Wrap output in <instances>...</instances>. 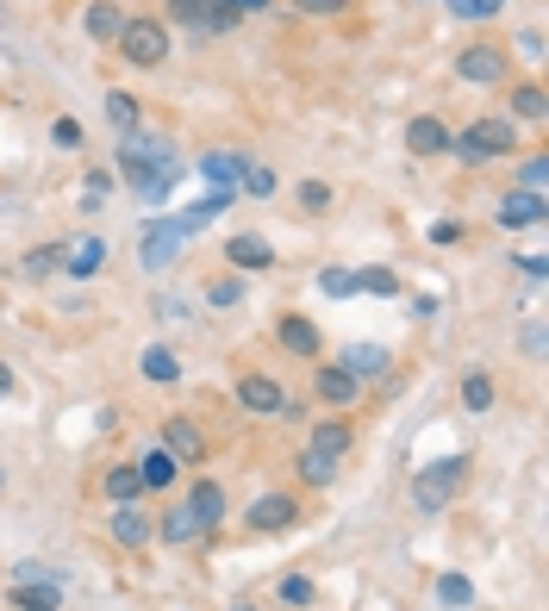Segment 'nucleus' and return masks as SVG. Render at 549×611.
<instances>
[{"mask_svg": "<svg viewBox=\"0 0 549 611\" xmlns=\"http://www.w3.org/2000/svg\"><path fill=\"white\" fill-rule=\"evenodd\" d=\"M493 219H500V231H530V225H544L549 219V193H506L500 207H493Z\"/></svg>", "mask_w": 549, "mask_h": 611, "instance_id": "ddd939ff", "label": "nucleus"}, {"mask_svg": "<svg viewBox=\"0 0 549 611\" xmlns=\"http://www.w3.org/2000/svg\"><path fill=\"white\" fill-rule=\"evenodd\" d=\"M181 244H188V231H181V219H176V212H157L150 225L137 231V263L150 268V275H157V268H176Z\"/></svg>", "mask_w": 549, "mask_h": 611, "instance_id": "423d86ee", "label": "nucleus"}, {"mask_svg": "<svg viewBox=\"0 0 549 611\" xmlns=\"http://www.w3.org/2000/svg\"><path fill=\"white\" fill-rule=\"evenodd\" d=\"M469 475H474V462L462 456V449H456V456H437L432 468H418V475H412V487H406L412 512L437 518L444 506H456V499H462V487H469Z\"/></svg>", "mask_w": 549, "mask_h": 611, "instance_id": "f03ea898", "label": "nucleus"}, {"mask_svg": "<svg viewBox=\"0 0 549 611\" xmlns=\"http://www.w3.org/2000/svg\"><path fill=\"white\" fill-rule=\"evenodd\" d=\"M518 188H525V193L549 188V151H525V156H518Z\"/></svg>", "mask_w": 549, "mask_h": 611, "instance_id": "c9c22d12", "label": "nucleus"}, {"mask_svg": "<svg viewBox=\"0 0 549 611\" xmlns=\"http://www.w3.org/2000/svg\"><path fill=\"white\" fill-rule=\"evenodd\" d=\"M262 7H269V0H225V13H232V20H244V13H262Z\"/></svg>", "mask_w": 549, "mask_h": 611, "instance_id": "603ef678", "label": "nucleus"}, {"mask_svg": "<svg viewBox=\"0 0 549 611\" xmlns=\"http://www.w3.org/2000/svg\"><path fill=\"white\" fill-rule=\"evenodd\" d=\"M225 263H232L237 275H262V268H274V249H269V237H256V231H237L232 244H225Z\"/></svg>", "mask_w": 549, "mask_h": 611, "instance_id": "aec40b11", "label": "nucleus"}, {"mask_svg": "<svg viewBox=\"0 0 549 611\" xmlns=\"http://www.w3.org/2000/svg\"><path fill=\"white\" fill-rule=\"evenodd\" d=\"M125 20H132V13H125V0H88V7H81V32H88L94 44H119Z\"/></svg>", "mask_w": 549, "mask_h": 611, "instance_id": "4468645a", "label": "nucleus"}, {"mask_svg": "<svg viewBox=\"0 0 549 611\" xmlns=\"http://www.w3.org/2000/svg\"><path fill=\"white\" fill-rule=\"evenodd\" d=\"M244 163H250L244 151H206V156H200V175H206L213 188H232V193H237V181H244Z\"/></svg>", "mask_w": 549, "mask_h": 611, "instance_id": "a878e982", "label": "nucleus"}, {"mask_svg": "<svg viewBox=\"0 0 549 611\" xmlns=\"http://www.w3.org/2000/svg\"><path fill=\"white\" fill-rule=\"evenodd\" d=\"M13 580H57V568H44V562H20V568L7 574V587H13Z\"/></svg>", "mask_w": 549, "mask_h": 611, "instance_id": "09e8293b", "label": "nucleus"}, {"mask_svg": "<svg viewBox=\"0 0 549 611\" xmlns=\"http://www.w3.org/2000/svg\"><path fill=\"white\" fill-rule=\"evenodd\" d=\"M100 493L113 499V506H132V499H144V480H137L132 462H113V468L100 475Z\"/></svg>", "mask_w": 549, "mask_h": 611, "instance_id": "cd10ccee", "label": "nucleus"}, {"mask_svg": "<svg viewBox=\"0 0 549 611\" xmlns=\"http://www.w3.org/2000/svg\"><path fill=\"white\" fill-rule=\"evenodd\" d=\"M450 13L456 20H469V25H481V20H493V13H506V0H450Z\"/></svg>", "mask_w": 549, "mask_h": 611, "instance_id": "a19ab883", "label": "nucleus"}, {"mask_svg": "<svg viewBox=\"0 0 549 611\" xmlns=\"http://www.w3.org/2000/svg\"><path fill=\"white\" fill-rule=\"evenodd\" d=\"M232 400H237V412H250V419H281L288 387L274 381V375H262V368H250V375H237Z\"/></svg>", "mask_w": 549, "mask_h": 611, "instance_id": "6e6552de", "label": "nucleus"}, {"mask_svg": "<svg viewBox=\"0 0 549 611\" xmlns=\"http://www.w3.org/2000/svg\"><path fill=\"white\" fill-rule=\"evenodd\" d=\"M294 200H300L306 212H332V181H300Z\"/></svg>", "mask_w": 549, "mask_h": 611, "instance_id": "37998d69", "label": "nucleus"}, {"mask_svg": "<svg viewBox=\"0 0 549 611\" xmlns=\"http://www.w3.org/2000/svg\"><path fill=\"white\" fill-rule=\"evenodd\" d=\"M107 193H113V175H107V169L81 175V212H100V207H107Z\"/></svg>", "mask_w": 549, "mask_h": 611, "instance_id": "58836bf2", "label": "nucleus"}, {"mask_svg": "<svg viewBox=\"0 0 549 611\" xmlns=\"http://www.w3.org/2000/svg\"><path fill=\"white\" fill-rule=\"evenodd\" d=\"M132 468H137V480H144V493H169V487H176V475H181V462L169 456L163 443H157V449H144Z\"/></svg>", "mask_w": 549, "mask_h": 611, "instance_id": "4be33fe9", "label": "nucleus"}, {"mask_svg": "<svg viewBox=\"0 0 549 611\" xmlns=\"http://www.w3.org/2000/svg\"><path fill=\"white\" fill-rule=\"evenodd\" d=\"M437 599H444L450 611L474 606V580H469V574H444V580H437Z\"/></svg>", "mask_w": 549, "mask_h": 611, "instance_id": "ea45409f", "label": "nucleus"}, {"mask_svg": "<svg viewBox=\"0 0 549 611\" xmlns=\"http://www.w3.org/2000/svg\"><path fill=\"white\" fill-rule=\"evenodd\" d=\"M244 300V275H213V281H206V306H213V312H232V306Z\"/></svg>", "mask_w": 549, "mask_h": 611, "instance_id": "f704fd0d", "label": "nucleus"}, {"mask_svg": "<svg viewBox=\"0 0 549 611\" xmlns=\"http://www.w3.org/2000/svg\"><path fill=\"white\" fill-rule=\"evenodd\" d=\"M274 599H281V606H313L318 599V587H313V574H281V580H274Z\"/></svg>", "mask_w": 549, "mask_h": 611, "instance_id": "72a5a7b5", "label": "nucleus"}, {"mask_svg": "<svg viewBox=\"0 0 549 611\" xmlns=\"http://www.w3.org/2000/svg\"><path fill=\"white\" fill-rule=\"evenodd\" d=\"M157 536H163V543H200V524H194V512H188V499L157 518Z\"/></svg>", "mask_w": 549, "mask_h": 611, "instance_id": "7c9ffc66", "label": "nucleus"}, {"mask_svg": "<svg viewBox=\"0 0 549 611\" xmlns=\"http://www.w3.org/2000/svg\"><path fill=\"white\" fill-rule=\"evenodd\" d=\"M7 606L13 611H63V580H13Z\"/></svg>", "mask_w": 549, "mask_h": 611, "instance_id": "412c9836", "label": "nucleus"}, {"mask_svg": "<svg viewBox=\"0 0 549 611\" xmlns=\"http://www.w3.org/2000/svg\"><path fill=\"white\" fill-rule=\"evenodd\" d=\"M306 449L313 456H325V462H344L356 449V424L350 419H318L313 431H306Z\"/></svg>", "mask_w": 549, "mask_h": 611, "instance_id": "2eb2a0df", "label": "nucleus"}, {"mask_svg": "<svg viewBox=\"0 0 549 611\" xmlns=\"http://www.w3.org/2000/svg\"><path fill=\"white\" fill-rule=\"evenodd\" d=\"M356 0H294V13H306V20H344Z\"/></svg>", "mask_w": 549, "mask_h": 611, "instance_id": "79ce46f5", "label": "nucleus"}, {"mask_svg": "<svg viewBox=\"0 0 549 611\" xmlns=\"http://www.w3.org/2000/svg\"><path fill=\"white\" fill-rule=\"evenodd\" d=\"M300 512H306V499L300 493H262L250 512H244V531L250 536H281V531H294L300 524Z\"/></svg>", "mask_w": 549, "mask_h": 611, "instance_id": "0eeeda50", "label": "nucleus"}, {"mask_svg": "<svg viewBox=\"0 0 549 611\" xmlns=\"http://www.w3.org/2000/svg\"><path fill=\"white\" fill-rule=\"evenodd\" d=\"M0 493H7V462H0Z\"/></svg>", "mask_w": 549, "mask_h": 611, "instance_id": "5fc2aeb1", "label": "nucleus"}, {"mask_svg": "<svg viewBox=\"0 0 549 611\" xmlns=\"http://www.w3.org/2000/svg\"><path fill=\"white\" fill-rule=\"evenodd\" d=\"M318 287H325L332 300H350V293H356V275H350V268H325V275H318Z\"/></svg>", "mask_w": 549, "mask_h": 611, "instance_id": "c03bdc74", "label": "nucleus"}, {"mask_svg": "<svg viewBox=\"0 0 549 611\" xmlns=\"http://www.w3.org/2000/svg\"><path fill=\"white\" fill-rule=\"evenodd\" d=\"M337 368H350L356 381H381V375L393 368V349H388V344H350Z\"/></svg>", "mask_w": 549, "mask_h": 611, "instance_id": "b1692460", "label": "nucleus"}, {"mask_svg": "<svg viewBox=\"0 0 549 611\" xmlns=\"http://www.w3.org/2000/svg\"><path fill=\"white\" fill-rule=\"evenodd\" d=\"M13 393V368H7V356H0V400Z\"/></svg>", "mask_w": 549, "mask_h": 611, "instance_id": "864d4df0", "label": "nucleus"}, {"mask_svg": "<svg viewBox=\"0 0 549 611\" xmlns=\"http://www.w3.org/2000/svg\"><path fill=\"white\" fill-rule=\"evenodd\" d=\"M313 400L318 406H362V381L337 363H313Z\"/></svg>", "mask_w": 549, "mask_h": 611, "instance_id": "f8f14e48", "label": "nucleus"}, {"mask_svg": "<svg viewBox=\"0 0 549 611\" xmlns=\"http://www.w3.org/2000/svg\"><path fill=\"white\" fill-rule=\"evenodd\" d=\"M137 375H144V381H157V387H176V381H181L176 349H169V344H150L144 356H137Z\"/></svg>", "mask_w": 549, "mask_h": 611, "instance_id": "bb28decb", "label": "nucleus"}, {"mask_svg": "<svg viewBox=\"0 0 549 611\" xmlns=\"http://www.w3.org/2000/svg\"><path fill=\"white\" fill-rule=\"evenodd\" d=\"M51 137H57L63 151H76V144H81V125H76V119H57V125H51Z\"/></svg>", "mask_w": 549, "mask_h": 611, "instance_id": "8fccbe9b", "label": "nucleus"}, {"mask_svg": "<svg viewBox=\"0 0 549 611\" xmlns=\"http://www.w3.org/2000/svg\"><path fill=\"white\" fill-rule=\"evenodd\" d=\"M512 263L525 268L530 281H544V275H549V256H544V249H525V256H512Z\"/></svg>", "mask_w": 549, "mask_h": 611, "instance_id": "de8ad7c7", "label": "nucleus"}, {"mask_svg": "<svg viewBox=\"0 0 549 611\" xmlns=\"http://www.w3.org/2000/svg\"><path fill=\"white\" fill-rule=\"evenodd\" d=\"M107 125H119V137L144 125V100L125 95V88H107Z\"/></svg>", "mask_w": 549, "mask_h": 611, "instance_id": "c756f323", "label": "nucleus"}, {"mask_svg": "<svg viewBox=\"0 0 549 611\" xmlns=\"http://www.w3.org/2000/svg\"><path fill=\"white\" fill-rule=\"evenodd\" d=\"M356 293H381V300H400V275H393V268H356Z\"/></svg>", "mask_w": 549, "mask_h": 611, "instance_id": "e433bc0d", "label": "nucleus"}, {"mask_svg": "<svg viewBox=\"0 0 549 611\" xmlns=\"http://www.w3.org/2000/svg\"><path fill=\"white\" fill-rule=\"evenodd\" d=\"M237 193H250V200H269V193H274V169L250 156V163H244V181H237Z\"/></svg>", "mask_w": 549, "mask_h": 611, "instance_id": "4c0bfd02", "label": "nucleus"}, {"mask_svg": "<svg viewBox=\"0 0 549 611\" xmlns=\"http://www.w3.org/2000/svg\"><path fill=\"white\" fill-rule=\"evenodd\" d=\"M107 536H113L119 549H150L157 543V518L144 512V506H113V518H107Z\"/></svg>", "mask_w": 549, "mask_h": 611, "instance_id": "9d476101", "label": "nucleus"}, {"mask_svg": "<svg viewBox=\"0 0 549 611\" xmlns=\"http://www.w3.org/2000/svg\"><path fill=\"white\" fill-rule=\"evenodd\" d=\"M512 76V51L500 38H474L456 51V81H474V88H506Z\"/></svg>", "mask_w": 549, "mask_h": 611, "instance_id": "39448f33", "label": "nucleus"}, {"mask_svg": "<svg viewBox=\"0 0 549 611\" xmlns=\"http://www.w3.org/2000/svg\"><path fill=\"white\" fill-rule=\"evenodd\" d=\"M188 512H194L200 536H213L219 524H225V512H232V506H225V487H219V480H194V487H188Z\"/></svg>", "mask_w": 549, "mask_h": 611, "instance_id": "dca6fc26", "label": "nucleus"}, {"mask_svg": "<svg viewBox=\"0 0 549 611\" xmlns=\"http://www.w3.org/2000/svg\"><path fill=\"white\" fill-rule=\"evenodd\" d=\"M163 25H188V32H232V13L225 0H169L163 7Z\"/></svg>", "mask_w": 549, "mask_h": 611, "instance_id": "1a4fd4ad", "label": "nucleus"}, {"mask_svg": "<svg viewBox=\"0 0 549 611\" xmlns=\"http://www.w3.org/2000/svg\"><path fill=\"white\" fill-rule=\"evenodd\" d=\"M113 51L132 63V69H163V63H169V25H163V13H132Z\"/></svg>", "mask_w": 549, "mask_h": 611, "instance_id": "20e7f679", "label": "nucleus"}, {"mask_svg": "<svg viewBox=\"0 0 549 611\" xmlns=\"http://www.w3.org/2000/svg\"><path fill=\"white\" fill-rule=\"evenodd\" d=\"M232 611H256V606H232Z\"/></svg>", "mask_w": 549, "mask_h": 611, "instance_id": "6e6d98bb", "label": "nucleus"}, {"mask_svg": "<svg viewBox=\"0 0 549 611\" xmlns=\"http://www.w3.org/2000/svg\"><path fill=\"white\" fill-rule=\"evenodd\" d=\"M432 244H462V219H437V225H432Z\"/></svg>", "mask_w": 549, "mask_h": 611, "instance_id": "3c124183", "label": "nucleus"}, {"mask_svg": "<svg viewBox=\"0 0 549 611\" xmlns=\"http://www.w3.org/2000/svg\"><path fill=\"white\" fill-rule=\"evenodd\" d=\"M63 249H69L63 237L57 244H32L25 249V263H20V275L25 281H51V275H63Z\"/></svg>", "mask_w": 549, "mask_h": 611, "instance_id": "c85d7f7f", "label": "nucleus"}, {"mask_svg": "<svg viewBox=\"0 0 549 611\" xmlns=\"http://www.w3.org/2000/svg\"><path fill=\"white\" fill-rule=\"evenodd\" d=\"M506 119H512V125H544V119H549L544 81H512V88H506Z\"/></svg>", "mask_w": 549, "mask_h": 611, "instance_id": "f3484780", "label": "nucleus"}, {"mask_svg": "<svg viewBox=\"0 0 549 611\" xmlns=\"http://www.w3.org/2000/svg\"><path fill=\"white\" fill-rule=\"evenodd\" d=\"M450 156L462 169L506 163V156H518V125H512L506 113H481V119H469L462 132H450Z\"/></svg>", "mask_w": 549, "mask_h": 611, "instance_id": "f257e3e1", "label": "nucleus"}, {"mask_svg": "<svg viewBox=\"0 0 549 611\" xmlns=\"http://www.w3.org/2000/svg\"><path fill=\"white\" fill-rule=\"evenodd\" d=\"M274 344L288 349V356H300V363H306V356H318V349H325V337H318V325L306 319V312H288V319L274 325Z\"/></svg>", "mask_w": 549, "mask_h": 611, "instance_id": "a211bd4d", "label": "nucleus"}, {"mask_svg": "<svg viewBox=\"0 0 549 611\" xmlns=\"http://www.w3.org/2000/svg\"><path fill=\"white\" fill-rule=\"evenodd\" d=\"M157 443L181 462V468H200V462H206V431H200L194 419H181V412H176V419H163Z\"/></svg>", "mask_w": 549, "mask_h": 611, "instance_id": "9b49d317", "label": "nucleus"}, {"mask_svg": "<svg viewBox=\"0 0 549 611\" xmlns=\"http://www.w3.org/2000/svg\"><path fill=\"white\" fill-rule=\"evenodd\" d=\"M294 480H300V487H313V493H318V487H332V480H337V462L313 456V449H300V456H294Z\"/></svg>", "mask_w": 549, "mask_h": 611, "instance_id": "473e14b6", "label": "nucleus"}, {"mask_svg": "<svg viewBox=\"0 0 549 611\" xmlns=\"http://www.w3.org/2000/svg\"><path fill=\"white\" fill-rule=\"evenodd\" d=\"M232 200H237L232 188H206V193H200V200H194L188 212H176V219H181V231H188V237H194V231H206V225L219 219V212L232 207Z\"/></svg>", "mask_w": 549, "mask_h": 611, "instance_id": "393cba45", "label": "nucleus"}, {"mask_svg": "<svg viewBox=\"0 0 549 611\" xmlns=\"http://www.w3.org/2000/svg\"><path fill=\"white\" fill-rule=\"evenodd\" d=\"M119 175H125L132 188H144V181H176V175H181V163H176V144L137 125V132H125V137H119Z\"/></svg>", "mask_w": 549, "mask_h": 611, "instance_id": "7ed1b4c3", "label": "nucleus"}, {"mask_svg": "<svg viewBox=\"0 0 549 611\" xmlns=\"http://www.w3.org/2000/svg\"><path fill=\"white\" fill-rule=\"evenodd\" d=\"M518 349H525L530 363H544V325H537V319H530V325L518 331Z\"/></svg>", "mask_w": 549, "mask_h": 611, "instance_id": "49530a36", "label": "nucleus"}, {"mask_svg": "<svg viewBox=\"0 0 549 611\" xmlns=\"http://www.w3.org/2000/svg\"><path fill=\"white\" fill-rule=\"evenodd\" d=\"M493 400H500V387H493L488 368H474V375H462V412H493Z\"/></svg>", "mask_w": 549, "mask_h": 611, "instance_id": "2f4dec72", "label": "nucleus"}, {"mask_svg": "<svg viewBox=\"0 0 549 611\" xmlns=\"http://www.w3.org/2000/svg\"><path fill=\"white\" fill-rule=\"evenodd\" d=\"M406 151L412 156H450V125H444L437 113L406 119Z\"/></svg>", "mask_w": 549, "mask_h": 611, "instance_id": "6ab92c4d", "label": "nucleus"}, {"mask_svg": "<svg viewBox=\"0 0 549 611\" xmlns=\"http://www.w3.org/2000/svg\"><path fill=\"white\" fill-rule=\"evenodd\" d=\"M512 51H518L525 63H544V32H537V25H525V32L512 38Z\"/></svg>", "mask_w": 549, "mask_h": 611, "instance_id": "a18cd8bd", "label": "nucleus"}, {"mask_svg": "<svg viewBox=\"0 0 549 611\" xmlns=\"http://www.w3.org/2000/svg\"><path fill=\"white\" fill-rule=\"evenodd\" d=\"M100 268H107V244L100 237H76V244L63 249V275L69 281H94Z\"/></svg>", "mask_w": 549, "mask_h": 611, "instance_id": "5701e85b", "label": "nucleus"}]
</instances>
